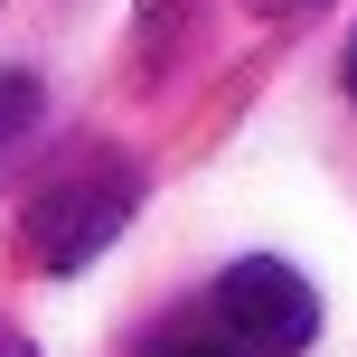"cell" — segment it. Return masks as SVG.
<instances>
[{
	"mask_svg": "<svg viewBox=\"0 0 357 357\" xmlns=\"http://www.w3.org/2000/svg\"><path fill=\"white\" fill-rule=\"evenodd\" d=\"M132 207H142V169H132L123 151H94V160L56 169L47 188L29 197V264L38 273H85L94 254L132 226Z\"/></svg>",
	"mask_w": 357,
	"mask_h": 357,
	"instance_id": "obj_1",
	"label": "cell"
},
{
	"mask_svg": "<svg viewBox=\"0 0 357 357\" xmlns=\"http://www.w3.org/2000/svg\"><path fill=\"white\" fill-rule=\"evenodd\" d=\"M207 320L226 329L245 357H301L310 339H320V291H310L291 264H273V254H245V264L216 273Z\"/></svg>",
	"mask_w": 357,
	"mask_h": 357,
	"instance_id": "obj_2",
	"label": "cell"
},
{
	"mask_svg": "<svg viewBox=\"0 0 357 357\" xmlns=\"http://www.w3.org/2000/svg\"><path fill=\"white\" fill-rule=\"evenodd\" d=\"M38 113H47V85H38L29 66H10V75H0V151H10V142H29V132H38Z\"/></svg>",
	"mask_w": 357,
	"mask_h": 357,
	"instance_id": "obj_3",
	"label": "cell"
},
{
	"mask_svg": "<svg viewBox=\"0 0 357 357\" xmlns=\"http://www.w3.org/2000/svg\"><path fill=\"white\" fill-rule=\"evenodd\" d=\"M151 357H245V348H235L216 320H188V329H169V339H151Z\"/></svg>",
	"mask_w": 357,
	"mask_h": 357,
	"instance_id": "obj_4",
	"label": "cell"
},
{
	"mask_svg": "<svg viewBox=\"0 0 357 357\" xmlns=\"http://www.w3.org/2000/svg\"><path fill=\"white\" fill-rule=\"evenodd\" d=\"M0 357H38V339H29V329H10V320H0Z\"/></svg>",
	"mask_w": 357,
	"mask_h": 357,
	"instance_id": "obj_5",
	"label": "cell"
},
{
	"mask_svg": "<svg viewBox=\"0 0 357 357\" xmlns=\"http://www.w3.org/2000/svg\"><path fill=\"white\" fill-rule=\"evenodd\" d=\"M264 19H301V10H320V0H254Z\"/></svg>",
	"mask_w": 357,
	"mask_h": 357,
	"instance_id": "obj_6",
	"label": "cell"
},
{
	"mask_svg": "<svg viewBox=\"0 0 357 357\" xmlns=\"http://www.w3.org/2000/svg\"><path fill=\"white\" fill-rule=\"evenodd\" d=\"M348 94H357V47H348Z\"/></svg>",
	"mask_w": 357,
	"mask_h": 357,
	"instance_id": "obj_7",
	"label": "cell"
}]
</instances>
